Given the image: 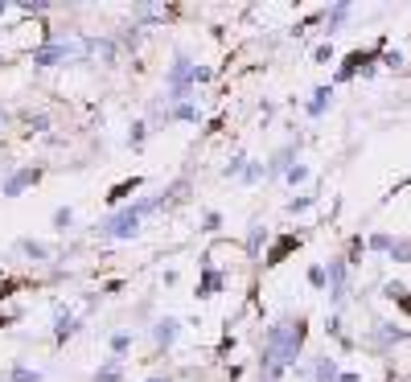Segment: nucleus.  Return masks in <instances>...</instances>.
I'll return each instance as SVG.
<instances>
[{"label": "nucleus", "mask_w": 411, "mask_h": 382, "mask_svg": "<svg viewBox=\"0 0 411 382\" xmlns=\"http://www.w3.org/2000/svg\"><path fill=\"white\" fill-rule=\"evenodd\" d=\"M305 333H309L305 321H280V325H271L264 337V350H259V378L280 382V374L296 366V354L305 345Z\"/></svg>", "instance_id": "1"}, {"label": "nucleus", "mask_w": 411, "mask_h": 382, "mask_svg": "<svg viewBox=\"0 0 411 382\" xmlns=\"http://www.w3.org/2000/svg\"><path fill=\"white\" fill-rule=\"evenodd\" d=\"M78 54H91V42L87 37H70V42H49V46L33 49V62L37 66H58V62H70Z\"/></svg>", "instance_id": "2"}, {"label": "nucleus", "mask_w": 411, "mask_h": 382, "mask_svg": "<svg viewBox=\"0 0 411 382\" xmlns=\"http://www.w3.org/2000/svg\"><path fill=\"white\" fill-rule=\"evenodd\" d=\"M95 235L99 239H136V235H140V214L128 206V210H120V214H111L107 222H99Z\"/></svg>", "instance_id": "3"}, {"label": "nucleus", "mask_w": 411, "mask_h": 382, "mask_svg": "<svg viewBox=\"0 0 411 382\" xmlns=\"http://www.w3.org/2000/svg\"><path fill=\"white\" fill-rule=\"evenodd\" d=\"M379 49H383V42H379L374 49H354V54H350V58L341 62L338 82H350V78H354L358 70H362V74H370V62H374V54H379Z\"/></svg>", "instance_id": "4"}, {"label": "nucleus", "mask_w": 411, "mask_h": 382, "mask_svg": "<svg viewBox=\"0 0 411 382\" xmlns=\"http://www.w3.org/2000/svg\"><path fill=\"white\" fill-rule=\"evenodd\" d=\"M345 271H350L345 259H329V267H325V276H329V300H333V304L345 300Z\"/></svg>", "instance_id": "5"}, {"label": "nucleus", "mask_w": 411, "mask_h": 382, "mask_svg": "<svg viewBox=\"0 0 411 382\" xmlns=\"http://www.w3.org/2000/svg\"><path fill=\"white\" fill-rule=\"evenodd\" d=\"M37 177H42V173H37V168H17V173H13V177H8V181H4V197H17V193L21 190H29V185H37Z\"/></svg>", "instance_id": "6"}, {"label": "nucleus", "mask_w": 411, "mask_h": 382, "mask_svg": "<svg viewBox=\"0 0 411 382\" xmlns=\"http://www.w3.org/2000/svg\"><path fill=\"white\" fill-rule=\"evenodd\" d=\"M296 247H300V235H280V239L271 242V251H267V267H276V263H284L292 255V251H296Z\"/></svg>", "instance_id": "7"}, {"label": "nucleus", "mask_w": 411, "mask_h": 382, "mask_svg": "<svg viewBox=\"0 0 411 382\" xmlns=\"http://www.w3.org/2000/svg\"><path fill=\"white\" fill-rule=\"evenodd\" d=\"M403 329H395V325H391V321H374V329H370V341H374V345H395V341H403Z\"/></svg>", "instance_id": "8"}, {"label": "nucleus", "mask_w": 411, "mask_h": 382, "mask_svg": "<svg viewBox=\"0 0 411 382\" xmlns=\"http://www.w3.org/2000/svg\"><path fill=\"white\" fill-rule=\"evenodd\" d=\"M313 378H317V382H341L338 362L329 358V354H325V358H317V362H313Z\"/></svg>", "instance_id": "9"}, {"label": "nucleus", "mask_w": 411, "mask_h": 382, "mask_svg": "<svg viewBox=\"0 0 411 382\" xmlns=\"http://www.w3.org/2000/svg\"><path fill=\"white\" fill-rule=\"evenodd\" d=\"M350 13H354L350 4H333V8L325 13V33H329V37H333V33H341V25H345V17H350Z\"/></svg>", "instance_id": "10"}, {"label": "nucleus", "mask_w": 411, "mask_h": 382, "mask_svg": "<svg viewBox=\"0 0 411 382\" xmlns=\"http://www.w3.org/2000/svg\"><path fill=\"white\" fill-rule=\"evenodd\" d=\"M177 329H181V321H173V316H165V321H157V329H152V337H157V345H173V341H177Z\"/></svg>", "instance_id": "11"}, {"label": "nucleus", "mask_w": 411, "mask_h": 382, "mask_svg": "<svg viewBox=\"0 0 411 382\" xmlns=\"http://www.w3.org/2000/svg\"><path fill=\"white\" fill-rule=\"evenodd\" d=\"M120 374H123V358H111L107 366H99L95 382H120Z\"/></svg>", "instance_id": "12"}, {"label": "nucleus", "mask_w": 411, "mask_h": 382, "mask_svg": "<svg viewBox=\"0 0 411 382\" xmlns=\"http://www.w3.org/2000/svg\"><path fill=\"white\" fill-rule=\"evenodd\" d=\"M140 185H145V181H140V177H132V181H120V185H116V190L107 193V202H111V206H116V202H123V197H128V193H136V190H140Z\"/></svg>", "instance_id": "13"}, {"label": "nucleus", "mask_w": 411, "mask_h": 382, "mask_svg": "<svg viewBox=\"0 0 411 382\" xmlns=\"http://www.w3.org/2000/svg\"><path fill=\"white\" fill-rule=\"evenodd\" d=\"M218 288H222V276L206 267V271H202V284H197V296H214Z\"/></svg>", "instance_id": "14"}, {"label": "nucleus", "mask_w": 411, "mask_h": 382, "mask_svg": "<svg viewBox=\"0 0 411 382\" xmlns=\"http://www.w3.org/2000/svg\"><path fill=\"white\" fill-rule=\"evenodd\" d=\"M17 251H21V255H29V259H46V255H49L46 242H33V239H21V242H17Z\"/></svg>", "instance_id": "15"}, {"label": "nucleus", "mask_w": 411, "mask_h": 382, "mask_svg": "<svg viewBox=\"0 0 411 382\" xmlns=\"http://www.w3.org/2000/svg\"><path fill=\"white\" fill-rule=\"evenodd\" d=\"M329 95H333L329 87H317V91H313V103H309V116H321V111L329 107Z\"/></svg>", "instance_id": "16"}, {"label": "nucleus", "mask_w": 411, "mask_h": 382, "mask_svg": "<svg viewBox=\"0 0 411 382\" xmlns=\"http://www.w3.org/2000/svg\"><path fill=\"white\" fill-rule=\"evenodd\" d=\"M292 152H296V148H284V152H276V161H271V165H267V173H288L292 168Z\"/></svg>", "instance_id": "17"}, {"label": "nucleus", "mask_w": 411, "mask_h": 382, "mask_svg": "<svg viewBox=\"0 0 411 382\" xmlns=\"http://www.w3.org/2000/svg\"><path fill=\"white\" fill-rule=\"evenodd\" d=\"M264 239H267V230H264V226H259V222H251V230H247V251L255 255V251L264 247Z\"/></svg>", "instance_id": "18"}, {"label": "nucleus", "mask_w": 411, "mask_h": 382, "mask_svg": "<svg viewBox=\"0 0 411 382\" xmlns=\"http://www.w3.org/2000/svg\"><path fill=\"white\" fill-rule=\"evenodd\" d=\"M387 255H391L395 263H411V242H407V239H395Z\"/></svg>", "instance_id": "19"}, {"label": "nucleus", "mask_w": 411, "mask_h": 382, "mask_svg": "<svg viewBox=\"0 0 411 382\" xmlns=\"http://www.w3.org/2000/svg\"><path fill=\"white\" fill-rule=\"evenodd\" d=\"M74 329H78V325H74V316H66V312H62V316H58V325H54V337H58V341H66Z\"/></svg>", "instance_id": "20"}, {"label": "nucleus", "mask_w": 411, "mask_h": 382, "mask_svg": "<svg viewBox=\"0 0 411 382\" xmlns=\"http://www.w3.org/2000/svg\"><path fill=\"white\" fill-rule=\"evenodd\" d=\"M13 382H42V370H29V366H13Z\"/></svg>", "instance_id": "21"}, {"label": "nucleus", "mask_w": 411, "mask_h": 382, "mask_svg": "<svg viewBox=\"0 0 411 382\" xmlns=\"http://www.w3.org/2000/svg\"><path fill=\"white\" fill-rule=\"evenodd\" d=\"M169 116H173V120H190V123H197V107H194V103H177Z\"/></svg>", "instance_id": "22"}, {"label": "nucleus", "mask_w": 411, "mask_h": 382, "mask_svg": "<svg viewBox=\"0 0 411 382\" xmlns=\"http://www.w3.org/2000/svg\"><path fill=\"white\" fill-rule=\"evenodd\" d=\"M91 54L103 58V62H111V58H116V46H111V42H91Z\"/></svg>", "instance_id": "23"}, {"label": "nucleus", "mask_w": 411, "mask_h": 382, "mask_svg": "<svg viewBox=\"0 0 411 382\" xmlns=\"http://www.w3.org/2000/svg\"><path fill=\"white\" fill-rule=\"evenodd\" d=\"M284 181H288V185H300V181H309V168H305V165H292L288 173H284Z\"/></svg>", "instance_id": "24"}, {"label": "nucleus", "mask_w": 411, "mask_h": 382, "mask_svg": "<svg viewBox=\"0 0 411 382\" xmlns=\"http://www.w3.org/2000/svg\"><path fill=\"white\" fill-rule=\"evenodd\" d=\"M128 345H132V333H116V337H111V354H116V358L128 354Z\"/></svg>", "instance_id": "25"}, {"label": "nucleus", "mask_w": 411, "mask_h": 382, "mask_svg": "<svg viewBox=\"0 0 411 382\" xmlns=\"http://www.w3.org/2000/svg\"><path fill=\"white\" fill-rule=\"evenodd\" d=\"M309 284H313V288H329V276H325V267H309Z\"/></svg>", "instance_id": "26"}, {"label": "nucleus", "mask_w": 411, "mask_h": 382, "mask_svg": "<svg viewBox=\"0 0 411 382\" xmlns=\"http://www.w3.org/2000/svg\"><path fill=\"white\" fill-rule=\"evenodd\" d=\"M222 173H226V177H243V173H247V156H235V161L222 168Z\"/></svg>", "instance_id": "27"}, {"label": "nucleus", "mask_w": 411, "mask_h": 382, "mask_svg": "<svg viewBox=\"0 0 411 382\" xmlns=\"http://www.w3.org/2000/svg\"><path fill=\"white\" fill-rule=\"evenodd\" d=\"M391 235H370V242H366V247H370V251H391Z\"/></svg>", "instance_id": "28"}, {"label": "nucleus", "mask_w": 411, "mask_h": 382, "mask_svg": "<svg viewBox=\"0 0 411 382\" xmlns=\"http://www.w3.org/2000/svg\"><path fill=\"white\" fill-rule=\"evenodd\" d=\"M70 222H74V214L66 210V206H62V210H54V226H58V230H66Z\"/></svg>", "instance_id": "29"}, {"label": "nucleus", "mask_w": 411, "mask_h": 382, "mask_svg": "<svg viewBox=\"0 0 411 382\" xmlns=\"http://www.w3.org/2000/svg\"><path fill=\"white\" fill-rule=\"evenodd\" d=\"M313 62L329 66V62H333V46H317V49H313Z\"/></svg>", "instance_id": "30"}, {"label": "nucleus", "mask_w": 411, "mask_h": 382, "mask_svg": "<svg viewBox=\"0 0 411 382\" xmlns=\"http://www.w3.org/2000/svg\"><path fill=\"white\" fill-rule=\"evenodd\" d=\"M362 251H366L362 239H350V255H345V263H358V259H362Z\"/></svg>", "instance_id": "31"}, {"label": "nucleus", "mask_w": 411, "mask_h": 382, "mask_svg": "<svg viewBox=\"0 0 411 382\" xmlns=\"http://www.w3.org/2000/svg\"><path fill=\"white\" fill-rule=\"evenodd\" d=\"M313 202H317L313 193H305V197H292V202H288V210H292V214H296V210H309Z\"/></svg>", "instance_id": "32"}, {"label": "nucleus", "mask_w": 411, "mask_h": 382, "mask_svg": "<svg viewBox=\"0 0 411 382\" xmlns=\"http://www.w3.org/2000/svg\"><path fill=\"white\" fill-rule=\"evenodd\" d=\"M218 226H222V218H218V214H214V210H210V214L202 218V230H206V235H214Z\"/></svg>", "instance_id": "33"}, {"label": "nucleus", "mask_w": 411, "mask_h": 382, "mask_svg": "<svg viewBox=\"0 0 411 382\" xmlns=\"http://www.w3.org/2000/svg\"><path fill=\"white\" fill-rule=\"evenodd\" d=\"M17 288H21V280H0V300H4V296H13Z\"/></svg>", "instance_id": "34"}, {"label": "nucleus", "mask_w": 411, "mask_h": 382, "mask_svg": "<svg viewBox=\"0 0 411 382\" xmlns=\"http://www.w3.org/2000/svg\"><path fill=\"white\" fill-rule=\"evenodd\" d=\"M29 128H33V132H46L49 120H46V116H29Z\"/></svg>", "instance_id": "35"}, {"label": "nucleus", "mask_w": 411, "mask_h": 382, "mask_svg": "<svg viewBox=\"0 0 411 382\" xmlns=\"http://www.w3.org/2000/svg\"><path fill=\"white\" fill-rule=\"evenodd\" d=\"M383 62H387L391 70H399L403 66V54H383Z\"/></svg>", "instance_id": "36"}, {"label": "nucleus", "mask_w": 411, "mask_h": 382, "mask_svg": "<svg viewBox=\"0 0 411 382\" xmlns=\"http://www.w3.org/2000/svg\"><path fill=\"white\" fill-rule=\"evenodd\" d=\"M243 177H247V181H259V177H264V168H259V165H247V173H243Z\"/></svg>", "instance_id": "37"}, {"label": "nucleus", "mask_w": 411, "mask_h": 382, "mask_svg": "<svg viewBox=\"0 0 411 382\" xmlns=\"http://www.w3.org/2000/svg\"><path fill=\"white\" fill-rule=\"evenodd\" d=\"M395 304H399V309H403V312H407V316H411V296H407V292H403V296H399Z\"/></svg>", "instance_id": "38"}, {"label": "nucleus", "mask_w": 411, "mask_h": 382, "mask_svg": "<svg viewBox=\"0 0 411 382\" xmlns=\"http://www.w3.org/2000/svg\"><path fill=\"white\" fill-rule=\"evenodd\" d=\"M4 325H13V316H8V312H0V329H4Z\"/></svg>", "instance_id": "39"}, {"label": "nucleus", "mask_w": 411, "mask_h": 382, "mask_svg": "<svg viewBox=\"0 0 411 382\" xmlns=\"http://www.w3.org/2000/svg\"><path fill=\"white\" fill-rule=\"evenodd\" d=\"M4 13H8V4H0V17H4Z\"/></svg>", "instance_id": "40"}, {"label": "nucleus", "mask_w": 411, "mask_h": 382, "mask_svg": "<svg viewBox=\"0 0 411 382\" xmlns=\"http://www.w3.org/2000/svg\"><path fill=\"white\" fill-rule=\"evenodd\" d=\"M148 382H169V378H148Z\"/></svg>", "instance_id": "41"}, {"label": "nucleus", "mask_w": 411, "mask_h": 382, "mask_svg": "<svg viewBox=\"0 0 411 382\" xmlns=\"http://www.w3.org/2000/svg\"><path fill=\"white\" fill-rule=\"evenodd\" d=\"M0 123H4V111H0Z\"/></svg>", "instance_id": "42"}]
</instances>
